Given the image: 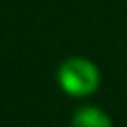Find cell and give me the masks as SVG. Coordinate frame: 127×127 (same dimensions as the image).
<instances>
[{"label":"cell","mask_w":127,"mask_h":127,"mask_svg":"<svg viewBox=\"0 0 127 127\" xmlns=\"http://www.w3.org/2000/svg\"><path fill=\"white\" fill-rule=\"evenodd\" d=\"M58 83L65 93L85 97L99 87V71L95 64L85 58H67L58 67Z\"/></svg>","instance_id":"1"},{"label":"cell","mask_w":127,"mask_h":127,"mask_svg":"<svg viewBox=\"0 0 127 127\" xmlns=\"http://www.w3.org/2000/svg\"><path fill=\"white\" fill-rule=\"evenodd\" d=\"M71 127H113L105 111L93 105L79 107L71 117Z\"/></svg>","instance_id":"2"}]
</instances>
